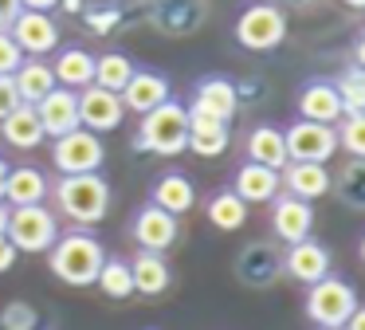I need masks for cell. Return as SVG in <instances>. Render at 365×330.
<instances>
[{
  "instance_id": "20",
  "label": "cell",
  "mask_w": 365,
  "mask_h": 330,
  "mask_svg": "<svg viewBox=\"0 0 365 330\" xmlns=\"http://www.w3.org/2000/svg\"><path fill=\"white\" fill-rule=\"evenodd\" d=\"M232 193H236L244 204H271L279 193H283V185H279V169L244 161L236 169V177H232Z\"/></svg>"
},
{
  "instance_id": "41",
  "label": "cell",
  "mask_w": 365,
  "mask_h": 330,
  "mask_svg": "<svg viewBox=\"0 0 365 330\" xmlns=\"http://www.w3.org/2000/svg\"><path fill=\"white\" fill-rule=\"evenodd\" d=\"M20 8H32V12H51V8H59V0H20Z\"/></svg>"
},
{
  "instance_id": "47",
  "label": "cell",
  "mask_w": 365,
  "mask_h": 330,
  "mask_svg": "<svg viewBox=\"0 0 365 330\" xmlns=\"http://www.w3.org/2000/svg\"><path fill=\"white\" fill-rule=\"evenodd\" d=\"M341 4H349V8H365V0H341Z\"/></svg>"
},
{
  "instance_id": "13",
  "label": "cell",
  "mask_w": 365,
  "mask_h": 330,
  "mask_svg": "<svg viewBox=\"0 0 365 330\" xmlns=\"http://www.w3.org/2000/svg\"><path fill=\"white\" fill-rule=\"evenodd\" d=\"M126 122V106H122V94L114 91H103V86H83L79 91V126L91 134H110Z\"/></svg>"
},
{
  "instance_id": "22",
  "label": "cell",
  "mask_w": 365,
  "mask_h": 330,
  "mask_svg": "<svg viewBox=\"0 0 365 330\" xmlns=\"http://www.w3.org/2000/svg\"><path fill=\"white\" fill-rule=\"evenodd\" d=\"M165 99H169V79L161 71H134L130 83L122 86V106L134 110V114H150Z\"/></svg>"
},
{
  "instance_id": "16",
  "label": "cell",
  "mask_w": 365,
  "mask_h": 330,
  "mask_svg": "<svg viewBox=\"0 0 365 330\" xmlns=\"http://www.w3.org/2000/svg\"><path fill=\"white\" fill-rule=\"evenodd\" d=\"M294 106H299V118H307V122H322V126H338L341 114H346L330 79H307V83L299 86Z\"/></svg>"
},
{
  "instance_id": "38",
  "label": "cell",
  "mask_w": 365,
  "mask_h": 330,
  "mask_svg": "<svg viewBox=\"0 0 365 330\" xmlns=\"http://www.w3.org/2000/svg\"><path fill=\"white\" fill-rule=\"evenodd\" d=\"M16 256H20V251L12 248V240H9V236H0V275H4V271H12Z\"/></svg>"
},
{
  "instance_id": "37",
  "label": "cell",
  "mask_w": 365,
  "mask_h": 330,
  "mask_svg": "<svg viewBox=\"0 0 365 330\" xmlns=\"http://www.w3.org/2000/svg\"><path fill=\"white\" fill-rule=\"evenodd\" d=\"M16 106H24L20 94H16V83H12V75H0V122H4Z\"/></svg>"
},
{
  "instance_id": "29",
  "label": "cell",
  "mask_w": 365,
  "mask_h": 330,
  "mask_svg": "<svg viewBox=\"0 0 365 330\" xmlns=\"http://www.w3.org/2000/svg\"><path fill=\"white\" fill-rule=\"evenodd\" d=\"M330 193L354 212H365V157H349L338 173H330Z\"/></svg>"
},
{
  "instance_id": "40",
  "label": "cell",
  "mask_w": 365,
  "mask_h": 330,
  "mask_svg": "<svg viewBox=\"0 0 365 330\" xmlns=\"http://www.w3.org/2000/svg\"><path fill=\"white\" fill-rule=\"evenodd\" d=\"M341 330H365V306L361 303L354 306V314L346 319V326H341Z\"/></svg>"
},
{
  "instance_id": "35",
  "label": "cell",
  "mask_w": 365,
  "mask_h": 330,
  "mask_svg": "<svg viewBox=\"0 0 365 330\" xmlns=\"http://www.w3.org/2000/svg\"><path fill=\"white\" fill-rule=\"evenodd\" d=\"M0 330H40V314L32 303L12 299V303L0 306Z\"/></svg>"
},
{
  "instance_id": "6",
  "label": "cell",
  "mask_w": 365,
  "mask_h": 330,
  "mask_svg": "<svg viewBox=\"0 0 365 330\" xmlns=\"http://www.w3.org/2000/svg\"><path fill=\"white\" fill-rule=\"evenodd\" d=\"M16 251H32V256H48V248L59 240V216L48 204H24V209L9 212V232Z\"/></svg>"
},
{
  "instance_id": "4",
  "label": "cell",
  "mask_w": 365,
  "mask_h": 330,
  "mask_svg": "<svg viewBox=\"0 0 365 330\" xmlns=\"http://www.w3.org/2000/svg\"><path fill=\"white\" fill-rule=\"evenodd\" d=\"M354 306H357V291L349 287L341 275H326V279L310 283L307 299H302V311H307V319L314 322L318 330L346 326V319L354 314Z\"/></svg>"
},
{
  "instance_id": "3",
  "label": "cell",
  "mask_w": 365,
  "mask_h": 330,
  "mask_svg": "<svg viewBox=\"0 0 365 330\" xmlns=\"http://www.w3.org/2000/svg\"><path fill=\"white\" fill-rule=\"evenodd\" d=\"M189 146V106L169 94L161 106L142 114V126L134 134L138 154H158V157H177Z\"/></svg>"
},
{
  "instance_id": "44",
  "label": "cell",
  "mask_w": 365,
  "mask_h": 330,
  "mask_svg": "<svg viewBox=\"0 0 365 330\" xmlns=\"http://www.w3.org/2000/svg\"><path fill=\"white\" fill-rule=\"evenodd\" d=\"M4 181H9V161L0 157V201H4Z\"/></svg>"
},
{
  "instance_id": "28",
  "label": "cell",
  "mask_w": 365,
  "mask_h": 330,
  "mask_svg": "<svg viewBox=\"0 0 365 330\" xmlns=\"http://www.w3.org/2000/svg\"><path fill=\"white\" fill-rule=\"evenodd\" d=\"M0 138L9 141L12 149H36L48 134H43L40 118H36V106H16L0 122Z\"/></svg>"
},
{
  "instance_id": "48",
  "label": "cell",
  "mask_w": 365,
  "mask_h": 330,
  "mask_svg": "<svg viewBox=\"0 0 365 330\" xmlns=\"http://www.w3.org/2000/svg\"><path fill=\"white\" fill-rule=\"evenodd\" d=\"M338 330H341V326H338Z\"/></svg>"
},
{
  "instance_id": "19",
  "label": "cell",
  "mask_w": 365,
  "mask_h": 330,
  "mask_svg": "<svg viewBox=\"0 0 365 330\" xmlns=\"http://www.w3.org/2000/svg\"><path fill=\"white\" fill-rule=\"evenodd\" d=\"M279 185L299 201H318V196L330 193V169L318 161H287L279 169Z\"/></svg>"
},
{
  "instance_id": "2",
  "label": "cell",
  "mask_w": 365,
  "mask_h": 330,
  "mask_svg": "<svg viewBox=\"0 0 365 330\" xmlns=\"http://www.w3.org/2000/svg\"><path fill=\"white\" fill-rule=\"evenodd\" d=\"M51 201L59 216H67L79 228H91L110 212V181L103 173H71L51 185Z\"/></svg>"
},
{
  "instance_id": "25",
  "label": "cell",
  "mask_w": 365,
  "mask_h": 330,
  "mask_svg": "<svg viewBox=\"0 0 365 330\" xmlns=\"http://www.w3.org/2000/svg\"><path fill=\"white\" fill-rule=\"evenodd\" d=\"M228 122H220V118H208V114H192L189 110V146L197 157H220L224 149H228Z\"/></svg>"
},
{
  "instance_id": "46",
  "label": "cell",
  "mask_w": 365,
  "mask_h": 330,
  "mask_svg": "<svg viewBox=\"0 0 365 330\" xmlns=\"http://www.w3.org/2000/svg\"><path fill=\"white\" fill-rule=\"evenodd\" d=\"M357 256H361V264H365V232H361V240H357Z\"/></svg>"
},
{
  "instance_id": "23",
  "label": "cell",
  "mask_w": 365,
  "mask_h": 330,
  "mask_svg": "<svg viewBox=\"0 0 365 330\" xmlns=\"http://www.w3.org/2000/svg\"><path fill=\"white\" fill-rule=\"evenodd\" d=\"M51 75H56V86L83 91V86L95 83V55L87 47H59L56 63H51Z\"/></svg>"
},
{
  "instance_id": "12",
  "label": "cell",
  "mask_w": 365,
  "mask_h": 330,
  "mask_svg": "<svg viewBox=\"0 0 365 330\" xmlns=\"http://www.w3.org/2000/svg\"><path fill=\"white\" fill-rule=\"evenodd\" d=\"M330 267H334L330 248H326L322 240H314V236H307V240L287 244V248H283V275H287V279H294V283H302V287L326 279Z\"/></svg>"
},
{
  "instance_id": "26",
  "label": "cell",
  "mask_w": 365,
  "mask_h": 330,
  "mask_svg": "<svg viewBox=\"0 0 365 330\" xmlns=\"http://www.w3.org/2000/svg\"><path fill=\"white\" fill-rule=\"evenodd\" d=\"M247 161L267 165V169H283V165H287L283 130H279V126H271V122L252 126V134H247Z\"/></svg>"
},
{
  "instance_id": "31",
  "label": "cell",
  "mask_w": 365,
  "mask_h": 330,
  "mask_svg": "<svg viewBox=\"0 0 365 330\" xmlns=\"http://www.w3.org/2000/svg\"><path fill=\"white\" fill-rule=\"evenodd\" d=\"M134 59H130L126 51H103L95 55V86H103V91H114L122 94V86L130 83V75H134Z\"/></svg>"
},
{
  "instance_id": "45",
  "label": "cell",
  "mask_w": 365,
  "mask_h": 330,
  "mask_svg": "<svg viewBox=\"0 0 365 330\" xmlns=\"http://www.w3.org/2000/svg\"><path fill=\"white\" fill-rule=\"evenodd\" d=\"M59 4H63V12H83V8H79L83 0H59Z\"/></svg>"
},
{
  "instance_id": "36",
  "label": "cell",
  "mask_w": 365,
  "mask_h": 330,
  "mask_svg": "<svg viewBox=\"0 0 365 330\" xmlns=\"http://www.w3.org/2000/svg\"><path fill=\"white\" fill-rule=\"evenodd\" d=\"M24 59H28V55L20 51L16 39H12L9 31H0V75H12V71H16Z\"/></svg>"
},
{
  "instance_id": "7",
  "label": "cell",
  "mask_w": 365,
  "mask_h": 330,
  "mask_svg": "<svg viewBox=\"0 0 365 330\" xmlns=\"http://www.w3.org/2000/svg\"><path fill=\"white\" fill-rule=\"evenodd\" d=\"M106 161V146L98 134L91 130H71L63 138H51V165L59 169V177H71V173H103Z\"/></svg>"
},
{
  "instance_id": "24",
  "label": "cell",
  "mask_w": 365,
  "mask_h": 330,
  "mask_svg": "<svg viewBox=\"0 0 365 330\" xmlns=\"http://www.w3.org/2000/svg\"><path fill=\"white\" fill-rule=\"evenodd\" d=\"M130 275H134V291L138 295H165L169 283H173V271H169L165 256L161 251H142L138 248V256L130 259Z\"/></svg>"
},
{
  "instance_id": "34",
  "label": "cell",
  "mask_w": 365,
  "mask_h": 330,
  "mask_svg": "<svg viewBox=\"0 0 365 330\" xmlns=\"http://www.w3.org/2000/svg\"><path fill=\"white\" fill-rule=\"evenodd\" d=\"M334 134H338V149H346L349 157H365V114H341Z\"/></svg>"
},
{
  "instance_id": "27",
  "label": "cell",
  "mask_w": 365,
  "mask_h": 330,
  "mask_svg": "<svg viewBox=\"0 0 365 330\" xmlns=\"http://www.w3.org/2000/svg\"><path fill=\"white\" fill-rule=\"evenodd\" d=\"M12 83H16V94H20L24 106H36L48 91H56L51 63H43V59H24L16 71H12Z\"/></svg>"
},
{
  "instance_id": "9",
  "label": "cell",
  "mask_w": 365,
  "mask_h": 330,
  "mask_svg": "<svg viewBox=\"0 0 365 330\" xmlns=\"http://www.w3.org/2000/svg\"><path fill=\"white\" fill-rule=\"evenodd\" d=\"M283 141H287V161H318L326 165L334 154H338V134L334 126H322V122H291L283 130Z\"/></svg>"
},
{
  "instance_id": "17",
  "label": "cell",
  "mask_w": 365,
  "mask_h": 330,
  "mask_svg": "<svg viewBox=\"0 0 365 330\" xmlns=\"http://www.w3.org/2000/svg\"><path fill=\"white\" fill-rule=\"evenodd\" d=\"M189 110L192 114L220 118V122L232 126V118H236V110H240V94H236V86H232L224 75H205L197 83V94H192Z\"/></svg>"
},
{
  "instance_id": "43",
  "label": "cell",
  "mask_w": 365,
  "mask_h": 330,
  "mask_svg": "<svg viewBox=\"0 0 365 330\" xmlns=\"http://www.w3.org/2000/svg\"><path fill=\"white\" fill-rule=\"evenodd\" d=\"M9 204H4V201H0V236H4V232H9Z\"/></svg>"
},
{
  "instance_id": "18",
  "label": "cell",
  "mask_w": 365,
  "mask_h": 330,
  "mask_svg": "<svg viewBox=\"0 0 365 330\" xmlns=\"http://www.w3.org/2000/svg\"><path fill=\"white\" fill-rule=\"evenodd\" d=\"M150 204H158V209H165L169 216L181 220L185 212L197 209V185H192L189 177H185L181 169H165L158 181L150 185Z\"/></svg>"
},
{
  "instance_id": "15",
  "label": "cell",
  "mask_w": 365,
  "mask_h": 330,
  "mask_svg": "<svg viewBox=\"0 0 365 330\" xmlns=\"http://www.w3.org/2000/svg\"><path fill=\"white\" fill-rule=\"evenodd\" d=\"M36 118H40L48 138H63V134L79 130V91L56 86L36 102Z\"/></svg>"
},
{
  "instance_id": "39",
  "label": "cell",
  "mask_w": 365,
  "mask_h": 330,
  "mask_svg": "<svg viewBox=\"0 0 365 330\" xmlns=\"http://www.w3.org/2000/svg\"><path fill=\"white\" fill-rule=\"evenodd\" d=\"M16 16H20V0H0V31H9Z\"/></svg>"
},
{
  "instance_id": "1",
  "label": "cell",
  "mask_w": 365,
  "mask_h": 330,
  "mask_svg": "<svg viewBox=\"0 0 365 330\" xmlns=\"http://www.w3.org/2000/svg\"><path fill=\"white\" fill-rule=\"evenodd\" d=\"M106 251L103 240L87 228H71V232H59V240L48 248V267L59 283L67 287H95L98 267H103Z\"/></svg>"
},
{
  "instance_id": "30",
  "label": "cell",
  "mask_w": 365,
  "mask_h": 330,
  "mask_svg": "<svg viewBox=\"0 0 365 330\" xmlns=\"http://www.w3.org/2000/svg\"><path fill=\"white\" fill-rule=\"evenodd\" d=\"M205 216H208V224L220 228V232H236V228L247 224V204L240 201L232 189H216L205 201Z\"/></svg>"
},
{
  "instance_id": "10",
  "label": "cell",
  "mask_w": 365,
  "mask_h": 330,
  "mask_svg": "<svg viewBox=\"0 0 365 330\" xmlns=\"http://www.w3.org/2000/svg\"><path fill=\"white\" fill-rule=\"evenodd\" d=\"M177 236H181V220L169 216L165 209H158V204H150V201H145L142 209L134 212V220H130V240L142 251H161V256H165L177 244Z\"/></svg>"
},
{
  "instance_id": "8",
  "label": "cell",
  "mask_w": 365,
  "mask_h": 330,
  "mask_svg": "<svg viewBox=\"0 0 365 330\" xmlns=\"http://www.w3.org/2000/svg\"><path fill=\"white\" fill-rule=\"evenodd\" d=\"M236 275L244 287L252 291H267L283 279V248L275 240H252L240 248L236 256Z\"/></svg>"
},
{
  "instance_id": "21",
  "label": "cell",
  "mask_w": 365,
  "mask_h": 330,
  "mask_svg": "<svg viewBox=\"0 0 365 330\" xmlns=\"http://www.w3.org/2000/svg\"><path fill=\"white\" fill-rule=\"evenodd\" d=\"M51 196V181L43 177L36 165H12L9 181H4V204L9 209H24V204H43Z\"/></svg>"
},
{
  "instance_id": "5",
  "label": "cell",
  "mask_w": 365,
  "mask_h": 330,
  "mask_svg": "<svg viewBox=\"0 0 365 330\" xmlns=\"http://www.w3.org/2000/svg\"><path fill=\"white\" fill-rule=\"evenodd\" d=\"M236 44L244 51H275L287 39V12L271 0H255L244 12L236 16V28H232Z\"/></svg>"
},
{
  "instance_id": "32",
  "label": "cell",
  "mask_w": 365,
  "mask_h": 330,
  "mask_svg": "<svg viewBox=\"0 0 365 330\" xmlns=\"http://www.w3.org/2000/svg\"><path fill=\"white\" fill-rule=\"evenodd\" d=\"M95 287L103 291L106 299H130L134 295V275H130V259L122 256H106L103 267H98Z\"/></svg>"
},
{
  "instance_id": "14",
  "label": "cell",
  "mask_w": 365,
  "mask_h": 330,
  "mask_svg": "<svg viewBox=\"0 0 365 330\" xmlns=\"http://www.w3.org/2000/svg\"><path fill=\"white\" fill-rule=\"evenodd\" d=\"M271 232L279 244H299L314 232V204L299 201L291 193H279L271 201Z\"/></svg>"
},
{
  "instance_id": "42",
  "label": "cell",
  "mask_w": 365,
  "mask_h": 330,
  "mask_svg": "<svg viewBox=\"0 0 365 330\" xmlns=\"http://www.w3.org/2000/svg\"><path fill=\"white\" fill-rule=\"evenodd\" d=\"M354 63H357V67L365 71V31H361V36H357V44H354Z\"/></svg>"
},
{
  "instance_id": "11",
  "label": "cell",
  "mask_w": 365,
  "mask_h": 330,
  "mask_svg": "<svg viewBox=\"0 0 365 330\" xmlns=\"http://www.w3.org/2000/svg\"><path fill=\"white\" fill-rule=\"evenodd\" d=\"M9 36L20 44V51L28 59H43V55L59 51V24L51 12H32V8H20V16L12 20Z\"/></svg>"
},
{
  "instance_id": "33",
  "label": "cell",
  "mask_w": 365,
  "mask_h": 330,
  "mask_svg": "<svg viewBox=\"0 0 365 330\" xmlns=\"http://www.w3.org/2000/svg\"><path fill=\"white\" fill-rule=\"evenodd\" d=\"M330 83H334V91H338L346 114H365V71L357 67V63H349L346 71H338Z\"/></svg>"
}]
</instances>
